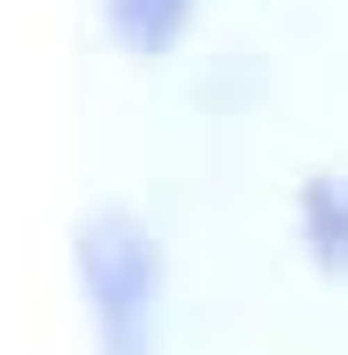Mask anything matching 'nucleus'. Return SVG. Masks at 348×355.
Returning a JSON list of instances; mask_svg holds the SVG:
<instances>
[{"label": "nucleus", "mask_w": 348, "mask_h": 355, "mask_svg": "<svg viewBox=\"0 0 348 355\" xmlns=\"http://www.w3.org/2000/svg\"><path fill=\"white\" fill-rule=\"evenodd\" d=\"M78 278L93 302L101 355H155L163 324V248L132 209H101L78 224Z\"/></svg>", "instance_id": "obj_1"}, {"label": "nucleus", "mask_w": 348, "mask_h": 355, "mask_svg": "<svg viewBox=\"0 0 348 355\" xmlns=\"http://www.w3.org/2000/svg\"><path fill=\"white\" fill-rule=\"evenodd\" d=\"M186 24H194V0H108V39L140 62H163L186 39Z\"/></svg>", "instance_id": "obj_2"}, {"label": "nucleus", "mask_w": 348, "mask_h": 355, "mask_svg": "<svg viewBox=\"0 0 348 355\" xmlns=\"http://www.w3.org/2000/svg\"><path fill=\"white\" fill-rule=\"evenodd\" d=\"M302 248L317 270L348 278V178H310L302 186Z\"/></svg>", "instance_id": "obj_3"}]
</instances>
